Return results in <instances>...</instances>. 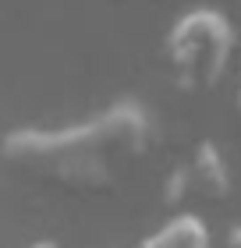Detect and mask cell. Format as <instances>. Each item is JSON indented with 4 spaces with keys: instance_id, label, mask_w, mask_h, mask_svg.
<instances>
[{
    "instance_id": "6",
    "label": "cell",
    "mask_w": 241,
    "mask_h": 248,
    "mask_svg": "<svg viewBox=\"0 0 241 248\" xmlns=\"http://www.w3.org/2000/svg\"><path fill=\"white\" fill-rule=\"evenodd\" d=\"M227 248H241V223H234V227L227 231Z\"/></svg>"
},
{
    "instance_id": "2",
    "label": "cell",
    "mask_w": 241,
    "mask_h": 248,
    "mask_svg": "<svg viewBox=\"0 0 241 248\" xmlns=\"http://www.w3.org/2000/svg\"><path fill=\"white\" fill-rule=\"evenodd\" d=\"M234 53H238V32L231 18L216 7L185 11L163 39V61L170 67V78L188 93L213 89L231 67Z\"/></svg>"
},
{
    "instance_id": "3",
    "label": "cell",
    "mask_w": 241,
    "mask_h": 248,
    "mask_svg": "<svg viewBox=\"0 0 241 248\" xmlns=\"http://www.w3.org/2000/svg\"><path fill=\"white\" fill-rule=\"evenodd\" d=\"M185 167H188V177H192V195H199L206 202H224L231 195V167H227L216 142H209V139L195 142Z\"/></svg>"
},
{
    "instance_id": "1",
    "label": "cell",
    "mask_w": 241,
    "mask_h": 248,
    "mask_svg": "<svg viewBox=\"0 0 241 248\" xmlns=\"http://www.w3.org/2000/svg\"><path fill=\"white\" fill-rule=\"evenodd\" d=\"M160 139L142 99L124 96L67 128H15L0 139L11 174L67 195H103L121 185L128 167L145 160Z\"/></svg>"
},
{
    "instance_id": "4",
    "label": "cell",
    "mask_w": 241,
    "mask_h": 248,
    "mask_svg": "<svg viewBox=\"0 0 241 248\" xmlns=\"http://www.w3.org/2000/svg\"><path fill=\"white\" fill-rule=\"evenodd\" d=\"M135 248H213L209 227L195 213H174L163 227H156L149 238H142Z\"/></svg>"
},
{
    "instance_id": "5",
    "label": "cell",
    "mask_w": 241,
    "mask_h": 248,
    "mask_svg": "<svg viewBox=\"0 0 241 248\" xmlns=\"http://www.w3.org/2000/svg\"><path fill=\"white\" fill-rule=\"evenodd\" d=\"M160 199L167 202V206H185V202L192 199V177H188V167L177 163L174 170L167 174L163 188H160Z\"/></svg>"
},
{
    "instance_id": "8",
    "label": "cell",
    "mask_w": 241,
    "mask_h": 248,
    "mask_svg": "<svg viewBox=\"0 0 241 248\" xmlns=\"http://www.w3.org/2000/svg\"><path fill=\"white\" fill-rule=\"evenodd\" d=\"M234 103H238V114H241V85H238V99H234Z\"/></svg>"
},
{
    "instance_id": "7",
    "label": "cell",
    "mask_w": 241,
    "mask_h": 248,
    "mask_svg": "<svg viewBox=\"0 0 241 248\" xmlns=\"http://www.w3.org/2000/svg\"><path fill=\"white\" fill-rule=\"evenodd\" d=\"M25 248H61V245H57L53 238H36V241H29Z\"/></svg>"
}]
</instances>
